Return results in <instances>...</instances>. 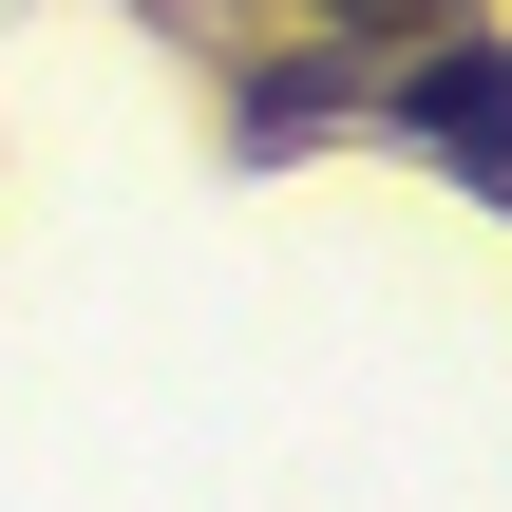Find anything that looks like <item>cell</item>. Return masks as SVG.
Listing matches in <instances>:
<instances>
[{
	"label": "cell",
	"mask_w": 512,
	"mask_h": 512,
	"mask_svg": "<svg viewBox=\"0 0 512 512\" xmlns=\"http://www.w3.org/2000/svg\"><path fill=\"white\" fill-rule=\"evenodd\" d=\"M418 133H437V171H456V190H512V95H494V57H475V38L418 76Z\"/></svg>",
	"instance_id": "obj_1"
},
{
	"label": "cell",
	"mask_w": 512,
	"mask_h": 512,
	"mask_svg": "<svg viewBox=\"0 0 512 512\" xmlns=\"http://www.w3.org/2000/svg\"><path fill=\"white\" fill-rule=\"evenodd\" d=\"M323 19H456V0H323Z\"/></svg>",
	"instance_id": "obj_2"
}]
</instances>
